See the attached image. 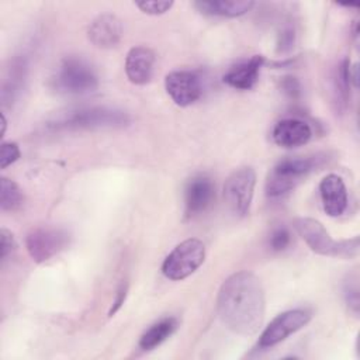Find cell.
Wrapping results in <instances>:
<instances>
[{
    "label": "cell",
    "mask_w": 360,
    "mask_h": 360,
    "mask_svg": "<svg viewBox=\"0 0 360 360\" xmlns=\"http://www.w3.org/2000/svg\"><path fill=\"white\" fill-rule=\"evenodd\" d=\"M217 308L222 322L235 333L255 335L264 319V290L260 280L250 271H238L221 285Z\"/></svg>",
    "instance_id": "6da1fadb"
},
{
    "label": "cell",
    "mask_w": 360,
    "mask_h": 360,
    "mask_svg": "<svg viewBox=\"0 0 360 360\" xmlns=\"http://www.w3.org/2000/svg\"><path fill=\"white\" fill-rule=\"evenodd\" d=\"M131 122L127 112L108 107H90L69 111L49 122L52 131H77V129H103L122 128Z\"/></svg>",
    "instance_id": "7a4b0ae2"
},
{
    "label": "cell",
    "mask_w": 360,
    "mask_h": 360,
    "mask_svg": "<svg viewBox=\"0 0 360 360\" xmlns=\"http://www.w3.org/2000/svg\"><path fill=\"white\" fill-rule=\"evenodd\" d=\"M294 228L298 235L304 239L308 248L322 256L332 257H352L359 253V238L335 240L330 238L323 225L314 218H297Z\"/></svg>",
    "instance_id": "3957f363"
},
{
    "label": "cell",
    "mask_w": 360,
    "mask_h": 360,
    "mask_svg": "<svg viewBox=\"0 0 360 360\" xmlns=\"http://www.w3.org/2000/svg\"><path fill=\"white\" fill-rule=\"evenodd\" d=\"M318 165V158H287L280 160L266 181V194L278 198L290 193Z\"/></svg>",
    "instance_id": "277c9868"
},
{
    "label": "cell",
    "mask_w": 360,
    "mask_h": 360,
    "mask_svg": "<svg viewBox=\"0 0 360 360\" xmlns=\"http://www.w3.org/2000/svg\"><path fill=\"white\" fill-rule=\"evenodd\" d=\"M53 83L58 91L66 94H87L98 87V79L93 68L77 58L62 60Z\"/></svg>",
    "instance_id": "5b68a950"
},
{
    "label": "cell",
    "mask_w": 360,
    "mask_h": 360,
    "mask_svg": "<svg viewBox=\"0 0 360 360\" xmlns=\"http://www.w3.org/2000/svg\"><path fill=\"white\" fill-rule=\"evenodd\" d=\"M205 259V246L200 239L190 238L179 243L165 259L162 273L170 280H183L193 274Z\"/></svg>",
    "instance_id": "8992f818"
},
{
    "label": "cell",
    "mask_w": 360,
    "mask_h": 360,
    "mask_svg": "<svg viewBox=\"0 0 360 360\" xmlns=\"http://www.w3.org/2000/svg\"><path fill=\"white\" fill-rule=\"evenodd\" d=\"M256 184V173L252 167L236 169L225 181L224 198L229 210L245 217L249 212Z\"/></svg>",
    "instance_id": "52a82bcc"
},
{
    "label": "cell",
    "mask_w": 360,
    "mask_h": 360,
    "mask_svg": "<svg viewBox=\"0 0 360 360\" xmlns=\"http://www.w3.org/2000/svg\"><path fill=\"white\" fill-rule=\"evenodd\" d=\"M309 319L311 314L307 309L301 308L288 309L278 314L262 332L257 346L260 349H269L278 345L290 335L304 328L309 322Z\"/></svg>",
    "instance_id": "ba28073f"
},
{
    "label": "cell",
    "mask_w": 360,
    "mask_h": 360,
    "mask_svg": "<svg viewBox=\"0 0 360 360\" xmlns=\"http://www.w3.org/2000/svg\"><path fill=\"white\" fill-rule=\"evenodd\" d=\"M69 245V233L60 228H37L25 239V246L31 259L44 263Z\"/></svg>",
    "instance_id": "9c48e42d"
},
{
    "label": "cell",
    "mask_w": 360,
    "mask_h": 360,
    "mask_svg": "<svg viewBox=\"0 0 360 360\" xmlns=\"http://www.w3.org/2000/svg\"><path fill=\"white\" fill-rule=\"evenodd\" d=\"M165 87L172 100L181 107L195 103L202 93L201 80L194 72L176 70L166 76Z\"/></svg>",
    "instance_id": "30bf717a"
},
{
    "label": "cell",
    "mask_w": 360,
    "mask_h": 360,
    "mask_svg": "<svg viewBox=\"0 0 360 360\" xmlns=\"http://www.w3.org/2000/svg\"><path fill=\"white\" fill-rule=\"evenodd\" d=\"M87 37L97 48L108 49L115 46L122 37L121 20L110 13L96 17L87 30Z\"/></svg>",
    "instance_id": "8fae6325"
},
{
    "label": "cell",
    "mask_w": 360,
    "mask_h": 360,
    "mask_svg": "<svg viewBox=\"0 0 360 360\" xmlns=\"http://www.w3.org/2000/svg\"><path fill=\"white\" fill-rule=\"evenodd\" d=\"M215 195L212 180L205 174L193 177L184 190V205L187 217H194L207 210Z\"/></svg>",
    "instance_id": "7c38bea8"
},
{
    "label": "cell",
    "mask_w": 360,
    "mask_h": 360,
    "mask_svg": "<svg viewBox=\"0 0 360 360\" xmlns=\"http://www.w3.org/2000/svg\"><path fill=\"white\" fill-rule=\"evenodd\" d=\"M155 70V53L148 46H134L127 53L125 73L131 83L145 84L148 83Z\"/></svg>",
    "instance_id": "4fadbf2b"
},
{
    "label": "cell",
    "mask_w": 360,
    "mask_h": 360,
    "mask_svg": "<svg viewBox=\"0 0 360 360\" xmlns=\"http://www.w3.org/2000/svg\"><path fill=\"white\" fill-rule=\"evenodd\" d=\"M319 194L323 210L329 217H339L346 211L347 191L340 176H325L319 183Z\"/></svg>",
    "instance_id": "5bb4252c"
},
{
    "label": "cell",
    "mask_w": 360,
    "mask_h": 360,
    "mask_svg": "<svg viewBox=\"0 0 360 360\" xmlns=\"http://www.w3.org/2000/svg\"><path fill=\"white\" fill-rule=\"evenodd\" d=\"M311 127L298 118H284L273 128V139L278 146L297 148L309 141Z\"/></svg>",
    "instance_id": "9a60e30c"
},
{
    "label": "cell",
    "mask_w": 360,
    "mask_h": 360,
    "mask_svg": "<svg viewBox=\"0 0 360 360\" xmlns=\"http://www.w3.org/2000/svg\"><path fill=\"white\" fill-rule=\"evenodd\" d=\"M263 62L264 59L262 55H255L249 60L240 62L231 68L224 76V82L233 89L249 90L256 84Z\"/></svg>",
    "instance_id": "2e32d148"
},
{
    "label": "cell",
    "mask_w": 360,
    "mask_h": 360,
    "mask_svg": "<svg viewBox=\"0 0 360 360\" xmlns=\"http://www.w3.org/2000/svg\"><path fill=\"white\" fill-rule=\"evenodd\" d=\"M194 6L204 14L208 15H218V17H239L250 11V8L255 6L250 0H200L195 1Z\"/></svg>",
    "instance_id": "e0dca14e"
},
{
    "label": "cell",
    "mask_w": 360,
    "mask_h": 360,
    "mask_svg": "<svg viewBox=\"0 0 360 360\" xmlns=\"http://www.w3.org/2000/svg\"><path fill=\"white\" fill-rule=\"evenodd\" d=\"M177 328V319L166 316L150 325L139 339V347L142 350H152L163 343Z\"/></svg>",
    "instance_id": "ac0fdd59"
},
{
    "label": "cell",
    "mask_w": 360,
    "mask_h": 360,
    "mask_svg": "<svg viewBox=\"0 0 360 360\" xmlns=\"http://www.w3.org/2000/svg\"><path fill=\"white\" fill-rule=\"evenodd\" d=\"M24 201L22 190L18 184L7 177H1L0 181V207L3 211H14L21 207Z\"/></svg>",
    "instance_id": "d6986e66"
},
{
    "label": "cell",
    "mask_w": 360,
    "mask_h": 360,
    "mask_svg": "<svg viewBox=\"0 0 360 360\" xmlns=\"http://www.w3.org/2000/svg\"><path fill=\"white\" fill-rule=\"evenodd\" d=\"M359 278L357 276H349V278L345 281V287H343V294H345V300L349 305V308L357 314L359 312V284H357Z\"/></svg>",
    "instance_id": "ffe728a7"
},
{
    "label": "cell",
    "mask_w": 360,
    "mask_h": 360,
    "mask_svg": "<svg viewBox=\"0 0 360 360\" xmlns=\"http://www.w3.org/2000/svg\"><path fill=\"white\" fill-rule=\"evenodd\" d=\"M136 7L145 13V14H150V15H160L165 14L166 11L170 10V7L173 6L172 0H158V1H136L135 3Z\"/></svg>",
    "instance_id": "44dd1931"
},
{
    "label": "cell",
    "mask_w": 360,
    "mask_h": 360,
    "mask_svg": "<svg viewBox=\"0 0 360 360\" xmlns=\"http://www.w3.org/2000/svg\"><path fill=\"white\" fill-rule=\"evenodd\" d=\"M21 156L20 148L14 142H3L0 148V167L6 169L15 160H18Z\"/></svg>",
    "instance_id": "7402d4cb"
},
{
    "label": "cell",
    "mask_w": 360,
    "mask_h": 360,
    "mask_svg": "<svg viewBox=\"0 0 360 360\" xmlns=\"http://www.w3.org/2000/svg\"><path fill=\"white\" fill-rule=\"evenodd\" d=\"M290 240H291V235L288 232L287 228H277L273 231L271 236H270V248L276 252H280V250H284L288 245H290Z\"/></svg>",
    "instance_id": "603a6c76"
},
{
    "label": "cell",
    "mask_w": 360,
    "mask_h": 360,
    "mask_svg": "<svg viewBox=\"0 0 360 360\" xmlns=\"http://www.w3.org/2000/svg\"><path fill=\"white\" fill-rule=\"evenodd\" d=\"M15 243H14V238L11 235V232H8L6 228H3L0 231V252H1V262H4L7 259V256L14 250Z\"/></svg>",
    "instance_id": "cb8c5ba5"
},
{
    "label": "cell",
    "mask_w": 360,
    "mask_h": 360,
    "mask_svg": "<svg viewBox=\"0 0 360 360\" xmlns=\"http://www.w3.org/2000/svg\"><path fill=\"white\" fill-rule=\"evenodd\" d=\"M294 31L291 28H285L281 31L280 37H278V51L281 52H287L294 46Z\"/></svg>",
    "instance_id": "d4e9b609"
},
{
    "label": "cell",
    "mask_w": 360,
    "mask_h": 360,
    "mask_svg": "<svg viewBox=\"0 0 360 360\" xmlns=\"http://www.w3.org/2000/svg\"><path fill=\"white\" fill-rule=\"evenodd\" d=\"M127 291H128V285H127V283H122V284L120 285V288L117 290V292H115V298H114V302H112L111 309L108 311V316H112V315L121 308V305H122L124 301H125Z\"/></svg>",
    "instance_id": "484cf974"
},
{
    "label": "cell",
    "mask_w": 360,
    "mask_h": 360,
    "mask_svg": "<svg viewBox=\"0 0 360 360\" xmlns=\"http://www.w3.org/2000/svg\"><path fill=\"white\" fill-rule=\"evenodd\" d=\"M284 89H285V91H288L292 96V93L298 91V84H297V82L294 79L288 77V80L284 82Z\"/></svg>",
    "instance_id": "4316f807"
}]
</instances>
